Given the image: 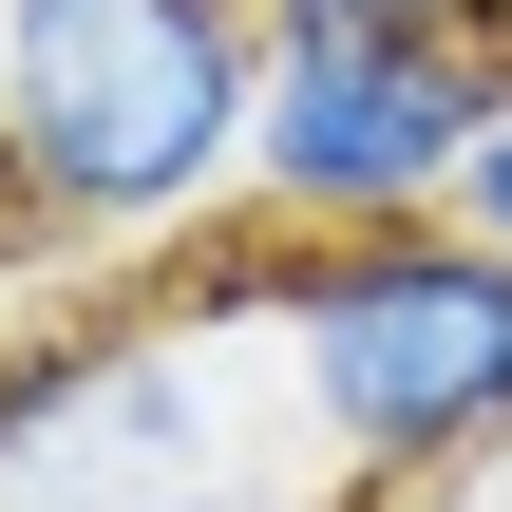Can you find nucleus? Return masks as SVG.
<instances>
[{"mask_svg":"<svg viewBox=\"0 0 512 512\" xmlns=\"http://www.w3.org/2000/svg\"><path fill=\"white\" fill-rule=\"evenodd\" d=\"M171 512H323V494H266V475H209V494H171Z\"/></svg>","mask_w":512,"mask_h":512,"instance_id":"7","label":"nucleus"},{"mask_svg":"<svg viewBox=\"0 0 512 512\" xmlns=\"http://www.w3.org/2000/svg\"><path fill=\"white\" fill-rule=\"evenodd\" d=\"M285 0H0V152L38 209V266L171 247L247 190Z\"/></svg>","mask_w":512,"mask_h":512,"instance_id":"1","label":"nucleus"},{"mask_svg":"<svg viewBox=\"0 0 512 512\" xmlns=\"http://www.w3.org/2000/svg\"><path fill=\"white\" fill-rule=\"evenodd\" d=\"M494 95H512V38L323 19V0H285L266 133H247V209H266L285 247H323V228H418V209H456V171H475Z\"/></svg>","mask_w":512,"mask_h":512,"instance_id":"3","label":"nucleus"},{"mask_svg":"<svg viewBox=\"0 0 512 512\" xmlns=\"http://www.w3.org/2000/svg\"><path fill=\"white\" fill-rule=\"evenodd\" d=\"M228 304L285 323V399H304L323 494H456L512 437V247L456 209L228 266Z\"/></svg>","mask_w":512,"mask_h":512,"instance_id":"2","label":"nucleus"},{"mask_svg":"<svg viewBox=\"0 0 512 512\" xmlns=\"http://www.w3.org/2000/svg\"><path fill=\"white\" fill-rule=\"evenodd\" d=\"M0 266H38V209H19V152H0Z\"/></svg>","mask_w":512,"mask_h":512,"instance_id":"8","label":"nucleus"},{"mask_svg":"<svg viewBox=\"0 0 512 512\" xmlns=\"http://www.w3.org/2000/svg\"><path fill=\"white\" fill-rule=\"evenodd\" d=\"M456 228H494V247H512V95H494V133H475V171H456Z\"/></svg>","mask_w":512,"mask_h":512,"instance_id":"5","label":"nucleus"},{"mask_svg":"<svg viewBox=\"0 0 512 512\" xmlns=\"http://www.w3.org/2000/svg\"><path fill=\"white\" fill-rule=\"evenodd\" d=\"M323 19H437V38H512V0H323Z\"/></svg>","mask_w":512,"mask_h":512,"instance_id":"6","label":"nucleus"},{"mask_svg":"<svg viewBox=\"0 0 512 512\" xmlns=\"http://www.w3.org/2000/svg\"><path fill=\"white\" fill-rule=\"evenodd\" d=\"M228 475V399L171 323L0 342V512H171Z\"/></svg>","mask_w":512,"mask_h":512,"instance_id":"4","label":"nucleus"}]
</instances>
